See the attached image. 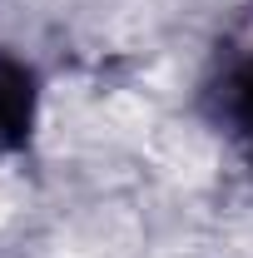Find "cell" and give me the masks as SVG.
<instances>
[{"label":"cell","mask_w":253,"mask_h":258,"mask_svg":"<svg viewBox=\"0 0 253 258\" xmlns=\"http://www.w3.org/2000/svg\"><path fill=\"white\" fill-rule=\"evenodd\" d=\"M194 114L253 179V0L238 5V15L209 45V60L194 80Z\"/></svg>","instance_id":"cell-1"},{"label":"cell","mask_w":253,"mask_h":258,"mask_svg":"<svg viewBox=\"0 0 253 258\" xmlns=\"http://www.w3.org/2000/svg\"><path fill=\"white\" fill-rule=\"evenodd\" d=\"M40 114H45V75L40 64L0 50V164L25 154L40 134Z\"/></svg>","instance_id":"cell-2"}]
</instances>
